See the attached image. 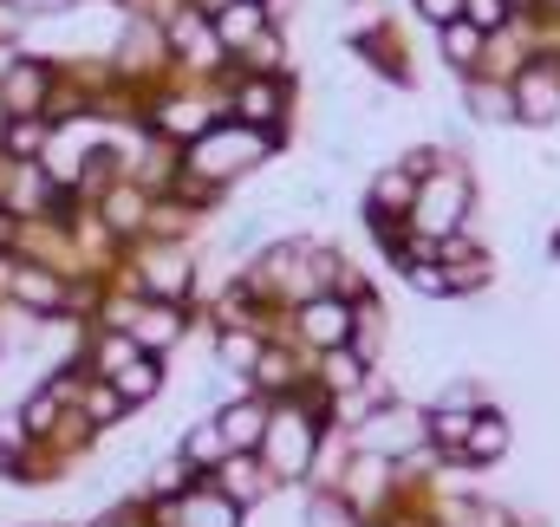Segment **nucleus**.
<instances>
[{
    "label": "nucleus",
    "mask_w": 560,
    "mask_h": 527,
    "mask_svg": "<svg viewBox=\"0 0 560 527\" xmlns=\"http://www.w3.org/2000/svg\"><path fill=\"white\" fill-rule=\"evenodd\" d=\"M509 85H515V125H528V131H555L560 125V66L555 59H528Z\"/></svg>",
    "instance_id": "6"
},
{
    "label": "nucleus",
    "mask_w": 560,
    "mask_h": 527,
    "mask_svg": "<svg viewBox=\"0 0 560 527\" xmlns=\"http://www.w3.org/2000/svg\"><path fill=\"white\" fill-rule=\"evenodd\" d=\"M209 20H215V39H222L229 59H242V52L275 26V20H268V0H229V7H215Z\"/></svg>",
    "instance_id": "11"
},
{
    "label": "nucleus",
    "mask_w": 560,
    "mask_h": 527,
    "mask_svg": "<svg viewBox=\"0 0 560 527\" xmlns=\"http://www.w3.org/2000/svg\"><path fill=\"white\" fill-rule=\"evenodd\" d=\"M209 482H215V489H222L235 508H255V502L275 489V476H268V462H261L255 449H229V456L209 469Z\"/></svg>",
    "instance_id": "10"
},
{
    "label": "nucleus",
    "mask_w": 560,
    "mask_h": 527,
    "mask_svg": "<svg viewBox=\"0 0 560 527\" xmlns=\"http://www.w3.org/2000/svg\"><path fill=\"white\" fill-rule=\"evenodd\" d=\"M163 39H170V66H176V72H189V79L229 72V52H222V39H215V20H209L202 7L176 0V7L163 13Z\"/></svg>",
    "instance_id": "3"
},
{
    "label": "nucleus",
    "mask_w": 560,
    "mask_h": 527,
    "mask_svg": "<svg viewBox=\"0 0 560 527\" xmlns=\"http://www.w3.org/2000/svg\"><path fill=\"white\" fill-rule=\"evenodd\" d=\"M456 98H463V112H469L482 131H509V125H515V85H509V79L469 72V79H456Z\"/></svg>",
    "instance_id": "9"
},
{
    "label": "nucleus",
    "mask_w": 560,
    "mask_h": 527,
    "mask_svg": "<svg viewBox=\"0 0 560 527\" xmlns=\"http://www.w3.org/2000/svg\"><path fill=\"white\" fill-rule=\"evenodd\" d=\"M268 156H275V137L248 131V125H235V118H222V125H209V131L183 150V176L222 189V183H235L242 169H255V163H268Z\"/></svg>",
    "instance_id": "1"
},
{
    "label": "nucleus",
    "mask_w": 560,
    "mask_h": 527,
    "mask_svg": "<svg viewBox=\"0 0 560 527\" xmlns=\"http://www.w3.org/2000/svg\"><path fill=\"white\" fill-rule=\"evenodd\" d=\"M189 280H196V273H189V261H183L176 248H156V255L143 261V273H138L143 293H150V300H170V306L189 300Z\"/></svg>",
    "instance_id": "14"
},
{
    "label": "nucleus",
    "mask_w": 560,
    "mask_h": 527,
    "mask_svg": "<svg viewBox=\"0 0 560 527\" xmlns=\"http://www.w3.org/2000/svg\"><path fill=\"white\" fill-rule=\"evenodd\" d=\"M463 20L482 26V33H502L509 26V0H463Z\"/></svg>",
    "instance_id": "21"
},
{
    "label": "nucleus",
    "mask_w": 560,
    "mask_h": 527,
    "mask_svg": "<svg viewBox=\"0 0 560 527\" xmlns=\"http://www.w3.org/2000/svg\"><path fill=\"white\" fill-rule=\"evenodd\" d=\"M13 7H20V13H46V7H52V13H72V0H13Z\"/></svg>",
    "instance_id": "23"
},
{
    "label": "nucleus",
    "mask_w": 560,
    "mask_h": 527,
    "mask_svg": "<svg viewBox=\"0 0 560 527\" xmlns=\"http://www.w3.org/2000/svg\"><path fill=\"white\" fill-rule=\"evenodd\" d=\"M112 326H125L131 339H138V352H170L176 339H183V306H170V300H143V306H118V319Z\"/></svg>",
    "instance_id": "8"
},
{
    "label": "nucleus",
    "mask_w": 560,
    "mask_h": 527,
    "mask_svg": "<svg viewBox=\"0 0 560 527\" xmlns=\"http://www.w3.org/2000/svg\"><path fill=\"white\" fill-rule=\"evenodd\" d=\"M418 443H430V417L411 403H378L365 423H352V449H372V456H411Z\"/></svg>",
    "instance_id": "5"
},
{
    "label": "nucleus",
    "mask_w": 560,
    "mask_h": 527,
    "mask_svg": "<svg viewBox=\"0 0 560 527\" xmlns=\"http://www.w3.org/2000/svg\"><path fill=\"white\" fill-rule=\"evenodd\" d=\"M112 385H118V397H125V403H150V397L163 391V372H156V359H150V352H138V359H131Z\"/></svg>",
    "instance_id": "18"
},
{
    "label": "nucleus",
    "mask_w": 560,
    "mask_h": 527,
    "mask_svg": "<svg viewBox=\"0 0 560 527\" xmlns=\"http://www.w3.org/2000/svg\"><path fill=\"white\" fill-rule=\"evenodd\" d=\"M372 215H411V202H418V176L405 169V163H385L378 176H372Z\"/></svg>",
    "instance_id": "16"
},
{
    "label": "nucleus",
    "mask_w": 560,
    "mask_h": 527,
    "mask_svg": "<svg viewBox=\"0 0 560 527\" xmlns=\"http://www.w3.org/2000/svg\"><path fill=\"white\" fill-rule=\"evenodd\" d=\"M13 293H20L26 306H59V300H66V286H59V280H46V273H20V280H13Z\"/></svg>",
    "instance_id": "20"
},
{
    "label": "nucleus",
    "mask_w": 560,
    "mask_h": 527,
    "mask_svg": "<svg viewBox=\"0 0 560 527\" xmlns=\"http://www.w3.org/2000/svg\"><path fill=\"white\" fill-rule=\"evenodd\" d=\"M229 79V118L248 125V131H268L280 143V125L293 112V79H275V72H222Z\"/></svg>",
    "instance_id": "4"
},
{
    "label": "nucleus",
    "mask_w": 560,
    "mask_h": 527,
    "mask_svg": "<svg viewBox=\"0 0 560 527\" xmlns=\"http://www.w3.org/2000/svg\"><path fill=\"white\" fill-rule=\"evenodd\" d=\"M482 46H489V33H482V26H469V20L436 26V59H443V72H456V79L482 72Z\"/></svg>",
    "instance_id": "12"
},
{
    "label": "nucleus",
    "mask_w": 560,
    "mask_h": 527,
    "mask_svg": "<svg viewBox=\"0 0 560 527\" xmlns=\"http://www.w3.org/2000/svg\"><path fill=\"white\" fill-rule=\"evenodd\" d=\"M352 319H359V306H352L346 293H313V300H300V306H293V332H300L313 352L352 346Z\"/></svg>",
    "instance_id": "7"
},
{
    "label": "nucleus",
    "mask_w": 560,
    "mask_h": 527,
    "mask_svg": "<svg viewBox=\"0 0 560 527\" xmlns=\"http://www.w3.org/2000/svg\"><path fill=\"white\" fill-rule=\"evenodd\" d=\"M509 443H515L509 417L482 403V410H476V423H469V443H463V456H456V462H469V469H482V462H502V456H509Z\"/></svg>",
    "instance_id": "13"
},
{
    "label": "nucleus",
    "mask_w": 560,
    "mask_h": 527,
    "mask_svg": "<svg viewBox=\"0 0 560 527\" xmlns=\"http://www.w3.org/2000/svg\"><path fill=\"white\" fill-rule=\"evenodd\" d=\"M229 456V436H222V423L215 417H202V423H189V436H183V462L202 476V469H215Z\"/></svg>",
    "instance_id": "17"
},
{
    "label": "nucleus",
    "mask_w": 560,
    "mask_h": 527,
    "mask_svg": "<svg viewBox=\"0 0 560 527\" xmlns=\"http://www.w3.org/2000/svg\"><path fill=\"white\" fill-rule=\"evenodd\" d=\"M268 397H235L229 410H215V423H222V436H229V449H261V430H268Z\"/></svg>",
    "instance_id": "15"
},
{
    "label": "nucleus",
    "mask_w": 560,
    "mask_h": 527,
    "mask_svg": "<svg viewBox=\"0 0 560 527\" xmlns=\"http://www.w3.org/2000/svg\"><path fill=\"white\" fill-rule=\"evenodd\" d=\"M411 13H418L423 26L436 33V26H450V20H463V0H411Z\"/></svg>",
    "instance_id": "22"
},
{
    "label": "nucleus",
    "mask_w": 560,
    "mask_h": 527,
    "mask_svg": "<svg viewBox=\"0 0 560 527\" xmlns=\"http://www.w3.org/2000/svg\"><path fill=\"white\" fill-rule=\"evenodd\" d=\"M0 137H7V112H0Z\"/></svg>",
    "instance_id": "24"
},
{
    "label": "nucleus",
    "mask_w": 560,
    "mask_h": 527,
    "mask_svg": "<svg viewBox=\"0 0 560 527\" xmlns=\"http://www.w3.org/2000/svg\"><path fill=\"white\" fill-rule=\"evenodd\" d=\"M469 215H476V183H469V169L456 163V156H443L430 176L418 183V202H411V229L430 235V242H443V235H456V229H469Z\"/></svg>",
    "instance_id": "2"
},
{
    "label": "nucleus",
    "mask_w": 560,
    "mask_h": 527,
    "mask_svg": "<svg viewBox=\"0 0 560 527\" xmlns=\"http://www.w3.org/2000/svg\"><path fill=\"white\" fill-rule=\"evenodd\" d=\"M125 410H131V403L118 397V385H112V378L85 391V417H92V423H112V417H125Z\"/></svg>",
    "instance_id": "19"
}]
</instances>
